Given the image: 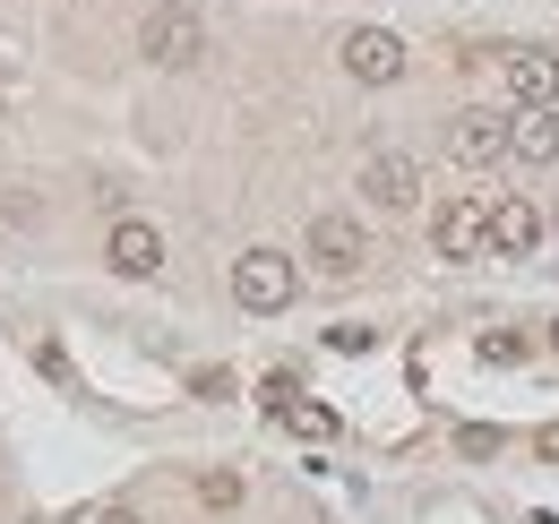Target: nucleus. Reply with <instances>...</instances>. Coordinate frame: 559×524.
I'll return each mask as SVG.
<instances>
[{
  "instance_id": "nucleus-1",
  "label": "nucleus",
  "mask_w": 559,
  "mask_h": 524,
  "mask_svg": "<svg viewBox=\"0 0 559 524\" xmlns=\"http://www.w3.org/2000/svg\"><path fill=\"white\" fill-rule=\"evenodd\" d=\"M139 52H146L155 69H190L199 52H207V26H199V9H190V0H164V9H146Z\"/></svg>"
},
{
  "instance_id": "nucleus-2",
  "label": "nucleus",
  "mask_w": 559,
  "mask_h": 524,
  "mask_svg": "<svg viewBox=\"0 0 559 524\" xmlns=\"http://www.w3.org/2000/svg\"><path fill=\"white\" fill-rule=\"evenodd\" d=\"M293 284H301V275H293L284 250H241V259H233V301H241V310H259V319L293 301Z\"/></svg>"
},
{
  "instance_id": "nucleus-3",
  "label": "nucleus",
  "mask_w": 559,
  "mask_h": 524,
  "mask_svg": "<svg viewBox=\"0 0 559 524\" xmlns=\"http://www.w3.org/2000/svg\"><path fill=\"white\" fill-rule=\"evenodd\" d=\"M430 250H439V259H483V250H490V206L448 198V206L430 215Z\"/></svg>"
},
{
  "instance_id": "nucleus-4",
  "label": "nucleus",
  "mask_w": 559,
  "mask_h": 524,
  "mask_svg": "<svg viewBox=\"0 0 559 524\" xmlns=\"http://www.w3.org/2000/svg\"><path fill=\"white\" fill-rule=\"evenodd\" d=\"M345 69L361 78V86H396V78H405V44H396L388 26H353L345 35Z\"/></svg>"
},
{
  "instance_id": "nucleus-5",
  "label": "nucleus",
  "mask_w": 559,
  "mask_h": 524,
  "mask_svg": "<svg viewBox=\"0 0 559 524\" xmlns=\"http://www.w3.org/2000/svg\"><path fill=\"white\" fill-rule=\"evenodd\" d=\"M104 259H112V275L146 284V275L164 266V233H155V224H139V215H121V224H112V241H104Z\"/></svg>"
},
{
  "instance_id": "nucleus-6",
  "label": "nucleus",
  "mask_w": 559,
  "mask_h": 524,
  "mask_svg": "<svg viewBox=\"0 0 559 524\" xmlns=\"http://www.w3.org/2000/svg\"><path fill=\"white\" fill-rule=\"evenodd\" d=\"M361 190H370V206L405 215V206L421 198V164L414 155H370V164H361Z\"/></svg>"
},
{
  "instance_id": "nucleus-7",
  "label": "nucleus",
  "mask_w": 559,
  "mask_h": 524,
  "mask_svg": "<svg viewBox=\"0 0 559 524\" xmlns=\"http://www.w3.org/2000/svg\"><path fill=\"white\" fill-rule=\"evenodd\" d=\"M508 95L525 112H559V52H508Z\"/></svg>"
},
{
  "instance_id": "nucleus-8",
  "label": "nucleus",
  "mask_w": 559,
  "mask_h": 524,
  "mask_svg": "<svg viewBox=\"0 0 559 524\" xmlns=\"http://www.w3.org/2000/svg\"><path fill=\"white\" fill-rule=\"evenodd\" d=\"M310 259L328 266V275H353V266L370 259V241H361L353 215H319V224H310Z\"/></svg>"
},
{
  "instance_id": "nucleus-9",
  "label": "nucleus",
  "mask_w": 559,
  "mask_h": 524,
  "mask_svg": "<svg viewBox=\"0 0 559 524\" xmlns=\"http://www.w3.org/2000/svg\"><path fill=\"white\" fill-rule=\"evenodd\" d=\"M534 241H543L534 198H499V206H490V250H499V259H534Z\"/></svg>"
},
{
  "instance_id": "nucleus-10",
  "label": "nucleus",
  "mask_w": 559,
  "mask_h": 524,
  "mask_svg": "<svg viewBox=\"0 0 559 524\" xmlns=\"http://www.w3.org/2000/svg\"><path fill=\"white\" fill-rule=\"evenodd\" d=\"M508 155H516V164H551L559 155V112H516V121H508Z\"/></svg>"
},
{
  "instance_id": "nucleus-11",
  "label": "nucleus",
  "mask_w": 559,
  "mask_h": 524,
  "mask_svg": "<svg viewBox=\"0 0 559 524\" xmlns=\"http://www.w3.org/2000/svg\"><path fill=\"white\" fill-rule=\"evenodd\" d=\"M448 146H456V164H490V155H508V121L499 112H465Z\"/></svg>"
},
{
  "instance_id": "nucleus-12",
  "label": "nucleus",
  "mask_w": 559,
  "mask_h": 524,
  "mask_svg": "<svg viewBox=\"0 0 559 524\" xmlns=\"http://www.w3.org/2000/svg\"><path fill=\"white\" fill-rule=\"evenodd\" d=\"M276 421H284V430H293V439H336V413H328V404H301V395L284 404Z\"/></svg>"
},
{
  "instance_id": "nucleus-13",
  "label": "nucleus",
  "mask_w": 559,
  "mask_h": 524,
  "mask_svg": "<svg viewBox=\"0 0 559 524\" xmlns=\"http://www.w3.org/2000/svg\"><path fill=\"white\" fill-rule=\"evenodd\" d=\"M199 499H207V508H241V473H207Z\"/></svg>"
},
{
  "instance_id": "nucleus-14",
  "label": "nucleus",
  "mask_w": 559,
  "mask_h": 524,
  "mask_svg": "<svg viewBox=\"0 0 559 524\" xmlns=\"http://www.w3.org/2000/svg\"><path fill=\"white\" fill-rule=\"evenodd\" d=\"M483 361H525V335H516V327H490L483 335Z\"/></svg>"
},
{
  "instance_id": "nucleus-15",
  "label": "nucleus",
  "mask_w": 559,
  "mask_h": 524,
  "mask_svg": "<svg viewBox=\"0 0 559 524\" xmlns=\"http://www.w3.org/2000/svg\"><path fill=\"white\" fill-rule=\"evenodd\" d=\"M456 448H465V456H499V430H483V421H474V430H456Z\"/></svg>"
},
{
  "instance_id": "nucleus-16",
  "label": "nucleus",
  "mask_w": 559,
  "mask_h": 524,
  "mask_svg": "<svg viewBox=\"0 0 559 524\" xmlns=\"http://www.w3.org/2000/svg\"><path fill=\"white\" fill-rule=\"evenodd\" d=\"M104 524H139V516H130V508H104Z\"/></svg>"
},
{
  "instance_id": "nucleus-17",
  "label": "nucleus",
  "mask_w": 559,
  "mask_h": 524,
  "mask_svg": "<svg viewBox=\"0 0 559 524\" xmlns=\"http://www.w3.org/2000/svg\"><path fill=\"white\" fill-rule=\"evenodd\" d=\"M551 353H559V327H551Z\"/></svg>"
}]
</instances>
